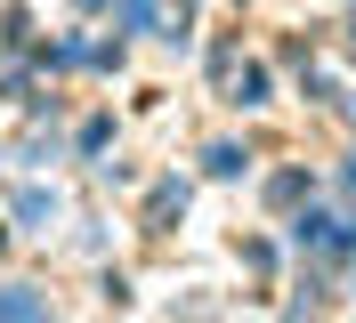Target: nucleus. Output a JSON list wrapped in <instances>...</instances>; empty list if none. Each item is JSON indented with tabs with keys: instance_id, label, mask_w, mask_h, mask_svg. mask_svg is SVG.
Masks as SVG:
<instances>
[{
	"instance_id": "1",
	"label": "nucleus",
	"mask_w": 356,
	"mask_h": 323,
	"mask_svg": "<svg viewBox=\"0 0 356 323\" xmlns=\"http://www.w3.org/2000/svg\"><path fill=\"white\" fill-rule=\"evenodd\" d=\"M0 323H49V307L33 291H0Z\"/></svg>"
},
{
	"instance_id": "2",
	"label": "nucleus",
	"mask_w": 356,
	"mask_h": 323,
	"mask_svg": "<svg viewBox=\"0 0 356 323\" xmlns=\"http://www.w3.org/2000/svg\"><path fill=\"white\" fill-rule=\"evenodd\" d=\"M259 97H267V73L243 65V73H235V106H259Z\"/></svg>"
},
{
	"instance_id": "3",
	"label": "nucleus",
	"mask_w": 356,
	"mask_h": 323,
	"mask_svg": "<svg viewBox=\"0 0 356 323\" xmlns=\"http://www.w3.org/2000/svg\"><path fill=\"white\" fill-rule=\"evenodd\" d=\"M122 24H138V33H146V24H154V0H122Z\"/></svg>"
}]
</instances>
